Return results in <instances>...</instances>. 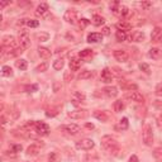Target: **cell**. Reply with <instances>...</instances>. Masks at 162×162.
I'll use <instances>...</instances> for the list:
<instances>
[{"label":"cell","mask_w":162,"mask_h":162,"mask_svg":"<svg viewBox=\"0 0 162 162\" xmlns=\"http://www.w3.org/2000/svg\"><path fill=\"white\" fill-rule=\"evenodd\" d=\"M94 141L90 139V138H84V139H81L79 142H76V148L77 150H82V151H89L94 148Z\"/></svg>","instance_id":"1"},{"label":"cell","mask_w":162,"mask_h":162,"mask_svg":"<svg viewBox=\"0 0 162 162\" xmlns=\"http://www.w3.org/2000/svg\"><path fill=\"white\" fill-rule=\"evenodd\" d=\"M101 146L108 151H114V150H117L118 144L114 138H112L110 136H105V137H103V139H101Z\"/></svg>","instance_id":"2"},{"label":"cell","mask_w":162,"mask_h":162,"mask_svg":"<svg viewBox=\"0 0 162 162\" xmlns=\"http://www.w3.org/2000/svg\"><path fill=\"white\" fill-rule=\"evenodd\" d=\"M142 138H143V142L146 146H152L153 143V133H152V127L147 124L143 129V134H142Z\"/></svg>","instance_id":"3"},{"label":"cell","mask_w":162,"mask_h":162,"mask_svg":"<svg viewBox=\"0 0 162 162\" xmlns=\"http://www.w3.org/2000/svg\"><path fill=\"white\" fill-rule=\"evenodd\" d=\"M19 43H20V47L23 50H27L28 47L31 46V39H29V36H28V32L22 29L19 32Z\"/></svg>","instance_id":"4"},{"label":"cell","mask_w":162,"mask_h":162,"mask_svg":"<svg viewBox=\"0 0 162 162\" xmlns=\"http://www.w3.org/2000/svg\"><path fill=\"white\" fill-rule=\"evenodd\" d=\"M34 131L39 136H48L50 127L43 122H34Z\"/></svg>","instance_id":"5"},{"label":"cell","mask_w":162,"mask_h":162,"mask_svg":"<svg viewBox=\"0 0 162 162\" xmlns=\"http://www.w3.org/2000/svg\"><path fill=\"white\" fill-rule=\"evenodd\" d=\"M63 19L70 24H75L77 22V13L74 9H69V10L65 12V15H63Z\"/></svg>","instance_id":"6"},{"label":"cell","mask_w":162,"mask_h":162,"mask_svg":"<svg viewBox=\"0 0 162 162\" xmlns=\"http://www.w3.org/2000/svg\"><path fill=\"white\" fill-rule=\"evenodd\" d=\"M114 58L119 61V62H127L129 60V55L124 50H115L114 51Z\"/></svg>","instance_id":"7"},{"label":"cell","mask_w":162,"mask_h":162,"mask_svg":"<svg viewBox=\"0 0 162 162\" xmlns=\"http://www.w3.org/2000/svg\"><path fill=\"white\" fill-rule=\"evenodd\" d=\"M36 15L37 17H41V18H46L48 17V5L46 3H42L37 7L36 9Z\"/></svg>","instance_id":"8"},{"label":"cell","mask_w":162,"mask_h":162,"mask_svg":"<svg viewBox=\"0 0 162 162\" xmlns=\"http://www.w3.org/2000/svg\"><path fill=\"white\" fill-rule=\"evenodd\" d=\"M62 129L66 133H69V134L75 136V134H77V133H80L81 127L77 124H66V126H62Z\"/></svg>","instance_id":"9"},{"label":"cell","mask_w":162,"mask_h":162,"mask_svg":"<svg viewBox=\"0 0 162 162\" xmlns=\"http://www.w3.org/2000/svg\"><path fill=\"white\" fill-rule=\"evenodd\" d=\"M127 98L131 99L132 101H136V103H144V98L139 91H131L129 94H127Z\"/></svg>","instance_id":"10"},{"label":"cell","mask_w":162,"mask_h":162,"mask_svg":"<svg viewBox=\"0 0 162 162\" xmlns=\"http://www.w3.org/2000/svg\"><path fill=\"white\" fill-rule=\"evenodd\" d=\"M43 147V144H39V143H33V144H31L29 147L27 148V153L29 155V156H37L38 153L41 152V148Z\"/></svg>","instance_id":"11"},{"label":"cell","mask_w":162,"mask_h":162,"mask_svg":"<svg viewBox=\"0 0 162 162\" xmlns=\"http://www.w3.org/2000/svg\"><path fill=\"white\" fill-rule=\"evenodd\" d=\"M112 80H113L112 70L104 69L101 71V81H103V82H105V84H109V82H112Z\"/></svg>","instance_id":"12"},{"label":"cell","mask_w":162,"mask_h":162,"mask_svg":"<svg viewBox=\"0 0 162 162\" xmlns=\"http://www.w3.org/2000/svg\"><path fill=\"white\" fill-rule=\"evenodd\" d=\"M103 39V33H90L88 36V42L89 43H98Z\"/></svg>","instance_id":"13"},{"label":"cell","mask_w":162,"mask_h":162,"mask_svg":"<svg viewBox=\"0 0 162 162\" xmlns=\"http://www.w3.org/2000/svg\"><path fill=\"white\" fill-rule=\"evenodd\" d=\"M144 38H146V34H144L143 32H141V31L133 32L132 36H131V39H132L133 42H143Z\"/></svg>","instance_id":"14"},{"label":"cell","mask_w":162,"mask_h":162,"mask_svg":"<svg viewBox=\"0 0 162 162\" xmlns=\"http://www.w3.org/2000/svg\"><path fill=\"white\" fill-rule=\"evenodd\" d=\"M103 91L108 98H115L118 95V89L115 86H107V88H104Z\"/></svg>","instance_id":"15"},{"label":"cell","mask_w":162,"mask_h":162,"mask_svg":"<svg viewBox=\"0 0 162 162\" xmlns=\"http://www.w3.org/2000/svg\"><path fill=\"white\" fill-rule=\"evenodd\" d=\"M81 67V60L77 57H72L70 61V70L71 71H77Z\"/></svg>","instance_id":"16"},{"label":"cell","mask_w":162,"mask_h":162,"mask_svg":"<svg viewBox=\"0 0 162 162\" xmlns=\"http://www.w3.org/2000/svg\"><path fill=\"white\" fill-rule=\"evenodd\" d=\"M38 55H39L41 58H45V60L51 58V56H52L51 51L48 48H46V47H39L38 48Z\"/></svg>","instance_id":"17"},{"label":"cell","mask_w":162,"mask_h":162,"mask_svg":"<svg viewBox=\"0 0 162 162\" xmlns=\"http://www.w3.org/2000/svg\"><path fill=\"white\" fill-rule=\"evenodd\" d=\"M94 117L100 122H108L109 120V114L107 112H100V110L94 112Z\"/></svg>","instance_id":"18"},{"label":"cell","mask_w":162,"mask_h":162,"mask_svg":"<svg viewBox=\"0 0 162 162\" xmlns=\"http://www.w3.org/2000/svg\"><path fill=\"white\" fill-rule=\"evenodd\" d=\"M162 37V28L160 27H156L153 31H152V34H151V38L153 42H158Z\"/></svg>","instance_id":"19"},{"label":"cell","mask_w":162,"mask_h":162,"mask_svg":"<svg viewBox=\"0 0 162 162\" xmlns=\"http://www.w3.org/2000/svg\"><path fill=\"white\" fill-rule=\"evenodd\" d=\"M117 28H118V31L127 32V31L132 29V24L128 22H119V23H117Z\"/></svg>","instance_id":"20"},{"label":"cell","mask_w":162,"mask_h":162,"mask_svg":"<svg viewBox=\"0 0 162 162\" xmlns=\"http://www.w3.org/2000/svg\"><path fill=\"white\" fill-rule=\"evenodd\" d=\"M85 115H86L85 110H74V112L69 113V117L71 119H81V118H84Z\"/></svg>","instance_id":"21"},{"label":"cell","mask_w":162,"mask_h":162,"mask_svg":"<svg viewBox=\"0 0 162 162\" xmlns=\"http://www.w3.org/2000/svg\"><path fill=\"white\" fill-rule=\"evenodd\" d=\"M119 85H120L123 89H126V90H133V91H136L137 88H138L136 84H127L126 80H120V81H119Z\"/></svg>","instance_id":"22"},{"label":"cell","mask_w":162,"mask_h":162,"mask_svg":"<svg viewBox=\"0 0 162 162\" xmlns=\"http://www.w3.org/2000/svg\"><path fill=\"white\" fill-rule=\"evenodd\" d=\"M91 23L95 26V27H100V26H103L104 23H105V19H104L101 15H94L93 19H91Z\"/></svg>","instance_id":"23"},{"label":"cell","mask_w":162,"mask_h":162,"mask_svg":"<svg viewBox=\"0 0 162 162\" xmlns=\"http://www.w3.org/2000/svg\"><path fill=\"white\" fill-rule=\"evenodd\" d=\"M148 56L151 57V58H153V60H158L160 57H161V50L160 48H151L150 52H148Z\"/></svg>","instance_id":"24"},{"label":"cell","mask_w":162,"mask_h":162,"mask_svg":"<svg viewBox=\"0 0 162 162\" xmlns=\"http://www.w3.org/2000/svg\"><path fill=\"white\" fill-rule=\"evenodd\" d=\"M93 75H94V74H93L90 70H84V71H81V72L79 74L77 77H79L80 80H88V79H91Z\"/></svg>","instance_id":"25"},{"label":"cell","mask_w":162,"mask_h":162,"mask_svg":"<svg viewBox=\"0 0 162 162\" xmlns=\"http://www.w3.org/2000/svg\"><path fill=\"white\" fill-rule=\"evenodd\" d=\"M124 108H126V105H124V103H123L122 100H117V101L114 103V112H115V113L123 112V110H124Z\"/></svg>","instance_id":"26"},{"label":"cell","mask_w":162,"mask_h":162,"mask_svg":"<svg viewBox=\"0 0 162 162\" xmlns=\"http://www.w3.org/2000/svg\"><path fill=\"white\" fill-rule=\"evenodd\" d=\"M1 74H3V76H5V77H10V76H13V69L10 66H7V65L3 66Z\"/></svg>","instance_id":"27"},{"label":"cell","mask_w":162,"mask_h":162,"mask_svg":"<svg viewBox=\"0 0 162 162\" xmlns=\"http://www.w3.org/2000/svg\"><path fill=\"white\" fill-rule=\"evenodd\" d=\"M15 66L20 71H26L28 67V63H27L26 60H18V61H15Z\"/></svg>","instance_id":"28"},{"label":"cell","mask_w":162,"mask_h":162,"mask_svg":"<svg viewBox=\"0 0 162 162\" xmlns=\"http://www.w3.org/2000/svg\"><path fill=\"white\" fill-rule=\"evenodd\" d=\"M63 66H65V61H63L62 58H58V60H56L55 62H53V69L57 70V71L62 70Z\"/></svg>","instance_id":"29"},{"label":"cell","mask_w":162,"mask_h":162,"mask_svg":"<svg viewBox=\"0 0 162 162\" xmlns=\"http://www.w3.org/2000/svg\"><path fill=\"white\" fill-rule=\"evenodd\" d=\"M23 51H24V50H23L22 47H19V48H14L10 52H8V57H17L19 55H22Z\"/></svg>","instance_id":"30"},{"label":"cell","mask_w":162,"mask_h":162,"mask_svg":"<svg viewBox=\"0 0 162 162\" xmlns=\"http://www.w3.org/2000/svg\"><path fill=\"white\" fill-rule=\"evenodd\" d=\"M115 38H117V41H118V42H124V41L127 39V34H126V32L117 31V33H115Z\"/></svg>","instance_id":"31"},{"label":"cell","mask_w":162,"mask_h":162,"mask_svg":"<svg viewBox=\"0 0 162 162\" xmlns=\"http://www.w3.org/2000/svg\"><path fill=\"white\" fill-rule=\"evenodd\" d=\"M128 126H129V123H128V119H127V118H123V119H120V120H119V124H118L117 128L124 131V129H127V128H128Z\"/></svg>","instance_id":"32"},{"label":"cell","mask_w":162,"mask_h":162,"mask_svg":"<svg viewBox=\"0 0 162 162\" xmlns=\"http://www.w3.org/2000/svg\"><path fill=\"white\" fill-rule=\"evenodd\" d=\"M36 37L39 42H46V41H48V38H50L48 33H37Z\"/></svg>","instance_id":"33"},{"label":"cell","mask_w":162,"mask_h":162,"mask_svg":"<svg viewBox=\"0 0 162 162\" xmlns=\"http://www.w3.org/2000/svg\"><path fill=\"white\" fill-rule=\"evenodd\" d=\"M118 14H120L122 17H127L129 14V9H128L126 5H120L119 7V10H118Z\"/></svg>","instance_id":"34"},{"label":"cell","mask_w":162,"mask_h":162,"mask_svg":"<svg viewBox=\"0 0 162 162\" xmlns=\"http://www.w3.org/2000/svg\"><path fill=\"white\" fill-rule=\"evenodd\" d=\"M47 69H48V63H47V62H42V63H39V65L37 66L36 71H37V72H45V71H47Z\"/></svg>","instance_id":"35"},{"label":"cell","mask_w":162,"mask_h":162,"mask_svg":"<svg viewBox=\"0 0 162 162\" xmlns=\"http://www.w3.org/2000/svg\"><path fill=\"white\" fill-rule=\"evenodd\" d=\"M91 55H93V51H91V50H89V48L84 50V51H81L80 53H79V56L81 57V58H86V57L91 56Z\"/></svg>","instance_id":"36"},{"label":"cell","mask_w":162,"mask_h":162,"mask_svg":"<svg viewBox=\"0 0 162 162\" xmlns=\"http://www.w3.org/2000/svg\"><path fill=\"white\" fill-rule=\"evenodd\" d=\"M27 26L31 27V28H37L39 26V22L34 20V19H27Z\"/></svg>","instance_id":"37"},{"label":"cell","mask_w":162,"mask_h":162,"mask_svg":"<svg viewBox=\"0 0 162 162\" xmlns=\"http://www.w3.org/2000/svg\"><path fill=\"white\" fill-rule=\"evenodd\" d=\"M58 160H60L58 155H57L56 152H51V155L48 156V161L50 162H58Z\"/></svg>","instance_id":"38"},{"label":"cell","mask_w":162,"mask_h":162,"mask_svg":"<svg viewBox=\"0 0 162 162\" xmlns=\"http://www.w3.org/2000/svg\"><path fill=\"white\" fill-rule=\"evenodd\" d=\"M90 24V20L89 19H86V18H82V19H80V22H79V26L81 27V28H85V27H88Z\"/></svg>","instance_id":"39"},{"label":"cell","mask_w":162,"mask_h":162,"mask_svg":"<svg viewBox=\"0 0 162 162\" xmlns=\"http://www.w3.org/2000/svg\"><path fill=\"white\" fill-rule=\"evenodd\" d=\"M74 96H75V98H77V99L80 100V101H84L85 98H86V96H85V94H84V93H80V91H75V93H74Z\"/></svg>","instance_id":"40"},{"label":"cell","mask_w":162,"mask_h":162,"mask_svg":"<svg viewBox=\"0 0 162 162\" xmlns=\"http://www.w3.org/2000/svg\"><path fill=\"white\" fill-rule=\"evenodd\" d=\"M153 156L157 160H162V148H156L153 151Z\"/></svg>","instance_id":"41"},{"label":"cell","mask_w":162,"mask_h":162,"mask_svg":"<svg viewBox=\"0 0 162 162\" xmlns=\"http://www.w3.org/2000/svg\"><path fill=\"white\" fill-rule=\"evenodd\" d=\"M10 150H12V152H20L22 150H23V147H22V144H13L12 147H10Z\"/></svg>","instance_id":"42"},{"label":"cell","mask_w":162,"mask_h":162,"mask_svg":"<svg viewBox=\"0 0 162 162\" xmlns=\"http://www.w3.org/2000/svg\"><path fill=\"white\" fill-rule=\"evenodd\" d=\"M139 69L143 71V72H146V74H150V66L147 65V63H141L139 65Z\"/></svg>","instance_id":"43"},{"label":"cell","mask_w":162,"mask_h":162,"mask_svg":"<svg viewBox=\"0 0 162 162\" xmlns=\"http://www.w3.org/2000/svg\"><path fill=\"white\" fill-rule=\"evenodd\" d=\"M156 95L157 96H162V82H160L156 86Z\"/></svg>","instance_id":"44"},{"label":"cell","mask_w":162,"mask_h":162,"mask_svg":"<svg viewBox=\"0 0 162 162\" xmlns=\"http://www.w3.org/2000/svg\"><path fill=\"white\" fill-rule=\"evenodd\" d=\"M56 114H57L56 109H48V110L46 112V115H47V117H55Z\"/></svg>","instance_id":"45"},{"label":"cell","mask_w":162,"mask_h":162,"mask_svg":"<svg viewBox=\"0 0 162 162\" xmlns=\"http://www.w3.org/2000/svg\"><path fill=\"white\" fill-rule=\"evenodd\" d=\"M38 89L37 85H31V86H28L27 90H28V93H33V91H36V90Z\"/></svg>","instance_id":"46"},{"label":"cell","mask_w":162,"mask_h":162,"mask_svg":"<svg viewBox=\"0 0 162 162\" xmlns=\"http://www.w3.org/2000/svg\"><path fill=\"white\" fill-rule=\"evenodd\" d=\"M110 34V28L109 27H104L103 28V36H109Z\"/></svg>","instance_id":"47"},{"label":"cell","mask_w":162,"mask_h":162,"mask_svg":"<svg viewBox=\"0 0 162 162\" xmlns=\"http://www.w3.org/2000/svg\"><path fill=\"white\" fill-rule=\"evenodd\" d=\"M9 4H10V1H7V0H1V1H0V9L5 8L7 5H9Z\"/></svg>","instance_id":"48"},{"label":"cell","mask_w":162,"mask_h":162,"mask_svg":"<svg viewBox=\"0 0 162 162\" xmlns=\"http://www.w3.org/2000/svg\"><path fill=\"white\" fill-rule=\"evenodd\" d=\"M129 162H139V160H138V157L136 155H132L129 158Z\"/></svg>","instance_id":"49"},{"label":"cell","mask_w":162,"mask_h":162,"mask_svg":"<svg viewBox=\"0 0 162 162\" xmlns=\"http://www.w3.org/2000/svg\"><path fill=\"white\" fill-rule=\"evenodd\" d=\"M86 128H89V129H94V124H90V123H88Z\"/></svg>","instance_id":"50"},{"label":"cell","mask_w":162,"mask_h":162,"mask_svg":"<svg viewBox=\"0 0 162 162\" xmlns=\"http://www.w3.org/2000/svg\"><path fill=\"white\" fill-rule=\"evenodd\" d=\"M150 5H151V3H142V7H143V8H147Z\"/></svg>","instance_id":"51"},{"label":"cell","mask_w":162,"mask_h":162,"mask_svg":"<svg viewBox=\"0 0 162 162\" xmlns=\"http://www.w3.org/2000/svg\"><path fill=\"white\" fill-rule=\"evenodd\" d=\"M160 42H161V43H162V37H161V39H160Z\"/></svg>","instance_id":"52"}]
</instances>
